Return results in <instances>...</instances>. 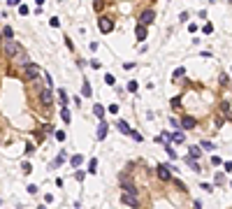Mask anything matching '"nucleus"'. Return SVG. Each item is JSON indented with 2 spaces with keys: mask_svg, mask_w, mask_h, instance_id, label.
Returning <instances> with one entry per match:
<instances>
[{
  "mask_svg": "<svg viewBox=\"0 0 232 209\" xmlns=\"http://www.w3.org/2000/svg\"><path fill=\"white\" fill-rule=\"evenodd\" d=\"M2 51H5V56L14 58L16 53H19V44H16L14 40H5V42H2Z\"/></svg>",
  "mask_w": 232,
  "mask_h": 209,
  "instance_id": "nucleus-1",
  "label": "nucleus"
},
{
  "mask_svg": "<svg viewBox=\"0 0 232 209\" xmlns=\"http://www.w3.org/2000/svg\"><path fill=\"white\" fill-rule=\"evenodd\" d=\"M37 74H40V68H37V65H26V68H23V72H21V77L26 79V81H30V79H35Z\"/></svg>",
  "mask_w": 232,
  "mask_h": 209,
  "instance_id": "nucleus-2",
  "label": "nucleus"
},
{
  "mask_svg": "<svg viewBox=\"0 0 232 209\" xmlns=\"http://www.w3.org/2000/svg\"><path fill=\"white\" fill-rule=\"evenodd\" d=\"M121 202H123V204H130V207H139V198H137V193H123Z\"/></svg>",
  "mask_w": 232,
  "mask_h": 209,
  "instance_id": "nucleus-3",
  "label": "nucleus"
},
{
  "mask_svg": "<svg viewBox=\"0 0 232 209\" xmlns=\"http://www.w3.org/2000/svg\"><path fill=\"white\" fill-rule=\"evenodd\" d=\"M153 19H156L153 10H144V12H142V16H139V26H146V23H153Z\"/></svg>",
  "mask_w": 232,
  "mask_h": 209,
  "instance_id": "nucleus-4",
  "label": "nucleus"
},
{
  "mask_svg": "<svg viewBox=\"0 0 232 209\" xmlns=\"http://www.w3.org/2000/svg\"><path fill=\"white\" fill-rule=\"evenodd\" d=\"M40 100H42L44 107H51V102H53V98H51V89H42V91H40Z\"/></svg>",
  "mask_w": 232,
  "mask_h": 209,
  "instance_id": "nucleus-5",
  "label": "nucleus"
},
{
  "mask_svg": "<svg viewBox=\"0 0 232 209\" xmlns=\"http://www.w3.org/2000/svg\"><path fill=\"white\" fill-rule=\"evenodd\" d=\"M111 28H114V21H111L109 16H100V30L102 33H111Z\"/></svg>",
  "mask_w": 232,
  "mask_h": 209,
  "instance_id": "nucleus-6",
  "label": "nucleus"
},
{
  "mask_svg": "<svg viewBox=\"0 0 232 209\" xmlns=\"http://www.w3.org/2000/svg\"><path fill=\"white\" fill-rule=\"evenodd\" d=\"M107 132H109V125H107L105 121H100V123H98V130H95V137H98V140H105Z\"/></svg>",
  "mask_w": 232,
  "mask_h": 209,
  "instance_id": "nucleus-7",
  "label": "nucleus"
},
{
  "mask_svg": "<svg viewBox=\"0 0 232 209\" xmlns=\"http://www.w3.org/2000/svg\"><path fill=\"white\" fill-rule=\"evenodd\" d=\"M158 179L160 181H169V179H172V172H169L165 165H158Z\"/></svg>",
  "mask_w": 232,
  "mask_h": 209,
  "instance_id": "nucleus-8",
  "label": "nucleus"
},
{
  "mask_svg": "<svg viewBox=\"0 0 232 209\" xmlns=\"http://www.w3.org/2000/svg\"><path fill=\"white\" fill-rule=\"evenodd\" d=\"M181 125H184V128H195L197 121L193 119V116H184V119H181Z\"/></svg>",
  "mask_w": 232,
  "mask_h": 209,
  "instance_id": "nucleus-9",
  "label": "nucleus"
},
{
  "mask_svg": "<svg viewBox=\"0 0 232 209\" xmlns=\"http://www.w3.org/2000/svg\"><path fill=\"white\" fill-rule=\"evenodd\" d=\"M188 156H190V160H195V158L202 156V149H200V146H190V149H188Z\"/></svg>",
  "mask_w": 232,
  "mask_h": 209,
  "instance_id": "nucleus-10",
  "label": "nucleus"
},
{
  "mask_svg": "<svg viewBox=\"0 0 232 209\" xmlns=\"http://www.w3.org/2000/svg\"><path fill=\"white\" fill-rule=\"evenodd\" d=\"M14 61L19 63V65H23V68H26V65H30V61H28V56H26V53H16V56H14Z\"/></svg>",
  "mask_w": 232,
  "mask_h": 209,
  "instance_id": "nucleus-11",
  "label": "nucleus"
},
{
  "mask_svg": "<svg viewBox=\"0 0 232 209\" xmlns=\"http://www.w3.org/2000/svg\"><path fill=\"white\" fill-rule=\"evenodd\" d=\"M135 35H137V40H139V42H144V40H146V26H137Z\"/></svg>",
  "mask_w": 232,
  "mask_h": 209,
  "instance_id": "nucleus-12",
  "label": "nucleus"
},
{
  "mask_svg": "<svg viewBox=\"0 0 232 209\" xmlns=\"http://www.w3.org/2000/svg\"><path fill=\"white\" fill-rule=\"evenodd\" d=\"M93 114L98 116V119H105V107H102V104H93Z\"/></svg>",
  "mask_w": 232,
  "mask_h": 209,
  "instance_id": "nucleus-13",
  "label": "nucleus"
},
{
  "mask_svg": "<svg viewBox=\"0 0 232 209\" xmlns=\"http://www.w3.org/2000/svg\"><path fill=\"white\" fill-rule=\"evenodd\" d=\"M118 130H121L123 135H130V132H132V128L126 123V121H118Z\"/></svg>",
  "mask_w": 232,
  "mask_h": 209,
  "instance_id": "nucleus-14",
  "label": "nucleus"
},
{
  "mask_svg": "<svg viewBox=\"0 0 232 209\" xmlns=\"http://www.w3.org/2000/svg\"><path fill=\"white\" fill-rule=\"evenodd\" d=\"M88 172H91V174L98 172V160H95V158H91V160H88Z\"/></svg>",
  "mask_w": 232,
  "mask_h": 209,
  "instance_id": "nucleus-15",
  "label": "nucleus"
},
{
  "mask_svg": "<svg viewBox=\"0 0 232 209\" xmlns=\"http://www.w3.org/2000/svg\"><path fill=\"white\" fill-rule=\"evenodd\" d=\"M2 35H5V40H12V37H14V30H12L10 26H5L2 28Z\"/></svg>",
  "mask_w": 232,
  "mask_h": 209,
  "instance_id": "nucleus-16",
  "label": "nucleus"
},
{
  "mask_svg": "<svg viewBox=\"0 0 232 209\" xmlns=\"http://www.w3.org/2000/svg\"><path fill=\"white\" fill-rule=\"evenodd\" d=\"M70 163H72V167H79L81 163H84V158H81L79 153H77V156H72V160H70Z\"/></svg>",
  "mask_w": 232,
  "mask_h": 209,
  "instance_id": "nucleus-17",
  "label": "nucleus"
},
{
  "mask_svg": "<svg viewBox=\"0 0 232 209\" xmlns=\"http://www.w3.org/2000/svg\"><path fill=\"white\" fill-rule=\"evenodd\" d=\"M169 140H174V142H179V144H181V142H184L186 137H184V132H174V135L169 137Z\"/></svg>",
  "mask_w": 232,
  "mask_h": 209,
  "instance_id": "nucleus-18",
  "label": "nucleus"
},
{
  "mask_svg": "<svg viewBox=\"0 0 232 209\" xmlns=\"http://www.w3.org/2000/svg\"><path fill=\"white\" fill-rule=\"evenodd\" d=\"M81 93H84V95H91V93H93V91H91V84H88V81H84V86H81Z\"/></svg>",
  "mask_w": 232,
  "mask_h": 209,
  "instance_id": "nucleus-19",
  "label": "nucleus"
},
{
  "mask_svg": "<svg viewBox=\"0 0 232 209\" xmlns=\"http://www.w3.org/2000/svg\"><path fill=\"white\" fill-rule=\"evenodd\" d=\"M60 119H63L65 123H70V112L65 109V107H63V109H60Z\"/></svg>",
  "mask_w": 232,
  "mask_h": 209,
  "instance_id": "nucleus-20",
  "label": "nucleus"
},
{
  "mask_svg": "<svg viewBox=\"0 0 232 209\" xmlns=\"http://www.w3.org/2000/svg\"><path fill=\"white\" fill-rule=\"evenodd\" d=\"M105 84H109V86H114V84H116L114 74H105Z\"/></svg>",
  "mask_w": 232,
  "mask_h": 209,
  "instance_id": "nucleus-21",
  "label": "nucleus"
},
{
  "mask_svg": "<svg viewBox=\"0 0 232 209\" xmlns=\"http://www.w3.org/2000/svg\"><path fill=\"white\" fill-rule=\"evenodd\" d=\"M202 151H211V149H214V144H211V142H202Z\"/></svg>",
  "mask_w": 232,
  "mask_h": 209,
  "instance_id": "nucleus-22",
  "label": "nucleus"
},
{
  "mask_svg": "<svg viewBox=\"0 0 232 209\" xmlns=\"http://www.w3.org/2000/svg\"><path fill=\"white\" fill-rule=\"evenodd\" d=\"M21 170H23V174H30V172H33V165H30V163H23Z\"/></svg>",
  "mask_w": 232,
  "mask_h": 209,
  "instance_id": "nucleus-23",
  "label": "nucleus"
},
{
  "mask_svg": "<svg viewBox=\"0 0 232 209\" xmlns=\"http://www.w3.org/2000/svg\"><path fill=\"white\" fill-rule=\"evenodd\" d=\"M165 151H167V156H169V158H176V151H174V149H172V146H169V144L165 146Z\"/></svg>",
  "mask_w": 232,
  "mask_h": 209,
  "instance_id": "nucleus-24",
  "label": "nucleus"
},
{
  "mask_svg": "<svg viewBox=\"0 0 232 209\" xmlns=\"http://www.w3.org/2000/svg\"><path fill=\"white\" fill-rule=\"evenodd\" d=\"M223 183H225V177L218 172V174H216V186H223Z\"/></svg>",
  "mask_w": 232,
  "mask_h": 209,
  "instance_id": "nucleus-25",
  "label": "nucleus"
},
{
  "mask_svg": "<svg viewBox=\"0 0 232 209\" xmlns=\"http://www.w3.org/2000/svg\"><path fill=\"white\" fill-rule=\"evenodd\" d=\"M128 91H130V93H132V91H137V81H128Z\"/></svg>",
  "mask_w": 232,
  "mask_h": 209,
  "instance_id": "nucleus-26",
  "label": "nucleus"
},
{
  "mask_svg": "<svg viewBox=\"0 0 232 209\" xmlns=\"http://www.w3.org/2000/svg\"><path fill=\"white\" fill-rule=\"evenodd\" d=\"M221 109H223V112H225V116H227V112H230V102H227V100H225V102H223V104H221Z\"/></svg>",
  "mask_w": 232,
  "mask_h": 209,
  "instance_id": "nucleus-27",
  "label": "nucleus"
},
{
  "mask_svg": "<svg viewBox=\"0 0 232 209\" xmlns=\"http://www.w3.org/2000/svg\"><path fill=\"white\" fill-rule=\"evenodd\" d=\"M188 165H190V167H193V170H195V172H200V165H197V163H195V160H188Z\"/></svg>",
  "mask_w": 232,
  "mask_h": 209,
  "instance_id": "nucleus-28",
  "label": "nucleus"
},
{
  "mask_svg": "<svg viewBox=\"0 0 232 209\" xmlns=\"http://www.w3.org/2000/svg\"><path fill=\"white\" fill-rule=\"evenodd\" d=\"M19 14L26 16V14H28V7H26V5H19Z\"/></svg>",
  "mask_w": 232,
  "mask_h": 209,
  "instance_id": "nucleus-29",
  "label": "nucleus"
},
{
  "mask_svg": "<svg viewBox=\"0 0 232 209\" xmlns=\"http://www.w3.org/2000/svg\"><path fill=\"white\" fill-rule=\"evenodd\" d=\"M49 23H51V26H53V28H58V26H60V21H58V19H56V16H53V19H51V21H49Z\"/></svg>",
  "mask_w": 232,
  "mask_h": 209,
  "instance_id": "nucleus-30",
  "label": "nucleus"
},
{
  "mask_svg": "<svg viewBox=\"0 0 232 209\" xmlns=\"http://www.w3.org/2000/svg\"><path fill=\"white\" fill-rule=\"evenodd\" d=\"M56 140L63 142V140H65V132H63V130H58V132H56Z\"/></svg>",
  "mask_w": 232,
  "mask_h": 209,
  "instance_id": "nucleus-31",
  "label": "nucleus"
},
{
  "mask_svg": "<svg viewBox=\"0 0 232 209\" xmlns=\"http://www.w3.org/2000/svg\"><path fill=\"white\" fill-rule=\"evenodd\" d=\"M7 5L14 7V5H21V0H7Z\"/></svg>",
  "mask_w": 232,
  "mask_h": 209,
  "instance_id": "nucleus-32",
  "label": "nucleus"
},
{
  "mask_svg": "<svg viewBox=\"0 0 232 209\" xmlns=\"http://www.w3.org/2000/svg\"><path fill=\"white\" fill-rule=\"evenodd\" d=\"M93 5H95V10H102V0H95Z\"/></svg>",
  "mask_w": 232,
  "mask_h": 209,
  "instance_id": "nucleus-33",
  "label": "nucleus"
},
{
  "mask_svg": "<svg viewBox=\"0 0 232 209\" xmlns=\"http://www.w3.org/2000/svg\"><path fill=\"white\" fill-rule=\"evenodd\" d=\"M42 2H44V0H35V5H37V10H40V7H42Z\"/></svg>",
  "mask_w": 232,
  "mask_h": 209,
  "instance_id": "nucleus-34",
  "label": "nucleus"
}]
</instances>
